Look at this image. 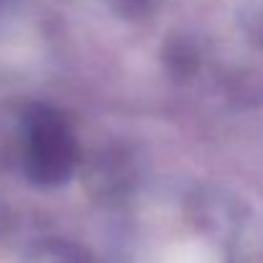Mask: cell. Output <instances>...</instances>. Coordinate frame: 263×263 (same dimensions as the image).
I'll list each match as a JSON object with an SVG mask.
<instances>
[{"mask_svg":"<svg viewBox=\"0 0 263 263\" xmlns=\"http://www.w3.org/2000/svg\"><path fill=\"white\" fill-rule=\"evenodd\" d=\"M28 125V174L41 184H54L69 176L74 166V141L62 123L46 107H39L26 120Z\"/></svg>","mask_w":263,"mask_h":263,"instance_id":"cell-1","label":"cell"}]
</instances>
